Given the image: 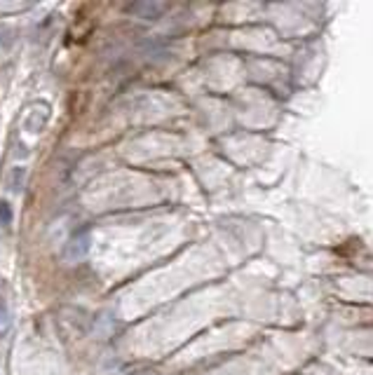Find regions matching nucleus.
Segmentation results:
<instances>
[{"mask_svg": "<svg viewBox=\"0 0 373 375\" xmlns=\"http://www.w3.org/2000/svg\"><path fill=\"white\" fill-rule=\"evenodd\" d=\"M12 223V206L8 202H0V225Z\"/></svg>", "mask_w": 373, "mask_h": 375, "instance_id": "4", "label": "nucleus"}, {"mask_svg": "<svg viewBox=\"0 0 373 375\" xmlns=\"http://www.w3.org/2000/svg\"><path fill=\"white\" fill-rule=\"evenodd\" d=\"M89 249H92V235L87 230H80L68 239L66 249H63V258L68 263H78L89 254Z\"/></svg>", "mask_w": 373, "mask_h": 375, "instance_id": "1", "label": "nucleus"}, {"mask_svg": "<svg viewBox=\"0 0 373 375\" xmlns=\"http://www.w3.org/2000/svg\"><path fill=\"white\" fill-rule=\"evenodd\" d=\"M10 326V309L5 305V300H0V333L8 331Z\"/></svg>", "mask_w": 373, "mask_h": 375, "instance_id": "3", "label": "nucleus"}, {"mask_svg": "<svg viewBox=\"0 0 373 375\" xmlns=\"http://www.w3.org/2000/svg\"><path fill=\"white\" fill-rule=\"evenodd\" d=\"M127 12H132L134 17L139 19H158L165 15L167 5L165 3H153V0H141V3H132L125 8Z\"/></svg>", "mask_w": 373, "mask_h": 375, "instance_id": "2", "label": "nucleus"}]
</instances>
